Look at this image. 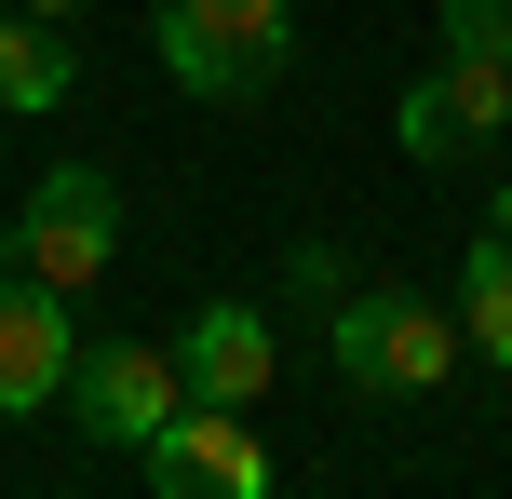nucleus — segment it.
<instances>
[{
  "label": "nucleus",
  "instance_id": "f03ea898",
  "mask_svg": "<svg viewBox=\"0 0 512 499\" xmlns=\"http://www.w3.org/2000/svg\"><path fill=\"white\" fill-rule=\"evenodd\" d=\"M108 257H122V189H108V162H54L14 203V230H0V270H27V284H54V297L108 284Z\"/></svg>",
  "mask_w": 512,
  "mask_h": 499
},
{
  "label": "nucleus",
  "instance_id": "9d476101",
  "mask_svg": "<svg viewBox=\"0 0 512 499\" xmlns=\"http://www.w3.org/2000/svg\"><path fill=\"white\" fill-rule=\"evenodd\" d=\"M459 338L486 351V365H512V230H486L459 257Z\"/></svg>",
  "mask_w": 512,
  "mask_h": 499
},
{
  "label": "nucleus",
  "instance_id": "20e7f679",
  "mask_svg": "<svg viewBox=\"0 0 512 499\" xmlns=\"http://www.w3.org/2000/svg\"><path fill=\"white\" fill-rule=\"evenodd\" d=\"M499 122H512V54H445V68L405 81V108H391L405 162H486Z\"/></svg>",
  "mask_w": 512,
  "mask_h": 499
},
{
  "label": "nucleus",
  "instance_id": "9b49d317",
  "mask_svg": "<svg viewBox=\"0 0 512 499\" xmlns=\"http://www.w3.org/2000/svg\"><path fill=\"white\" fill-rule=\"evenodd\" d=\"M445 54H512V0H445Z\"/></svg>",
  "mask_w": 512,
  "mask_h": 499
},
{
  "label": "nucleus",
  "instance_id": "f257e3e1",
  "mask_svg": "<svg viewBox=\"0 0 512 499\" xmlns=\"http://www.w3.org/2000/svg\"><path fill=\"white\" fill-rule=\"evenodd\" d=\"M149 41L189 95L256 108L283 68H297V0H149Z\"/></svg>",
  "mask_w": 512,
  "mask_h": 499
},
{
  "label": "nucleus",
  "instance_id": "ddd939ff",
  "mask_svg": "<svg viewBox=\"0 0 512 499\" xmlns=\"http://www.w3.org/2000/svg\"><path fill=\"white\" fill-rule=\"evenodd\" d=\"M27 14H54V27H68V14H81V0H27Z\"/></svg>",
  "mask_w": 512,
  "mask_h": 499
},
{
  "label": "nucleus",
  "instance_id": "423d86ee",
  "mask_svg": "<svg viewBox=\"0 0 512 499\" xmlns=\"http://www.w3.org/2000/svg\"><path fill=\"white\" fill-rule=\"evenodd\" d=\"M135 473H149L162 499H270L283 473H270V446H256L243 432V405H176V419L149 432V446H135Z\"/></svg>",
  "mask_w": 512,
  "mask_h": 499
},
{
  "label": "nucleus",
  "instance_id": "1a4fd4ad",
  "mask_svg": "<svg viewBox=\"0 0 512 499\" xmlns=\"http://www.w3.org/2000/svg\"><path fill=\"white\" fill-rule=\"evenodd\" d=\"M68 27L54 14H27V0H0V108L14 122H41V108H68Z\"/></svg>",
  "mask_w": 512,
  "mask_h": 499
},
{
  "label": "nucleus",
  "instance_id": "39448f33",
  "mask_svg": "<svg viewBox=\"0 0 512 499\" xmlns=\"http://www.w3.org/2000/svg\"><path fill=\"white\" fill-rule=\"evenodd\" d=\"M176 405H189L176 351H149V338H95V351H68V419L95 432V446H149Z\"/></svg>",
  "mask_w": 512,
  "mask_h": 499
},
{
  "label": "nucleus",
  "instance_id": "f8f14e48",
  "mask_svg": "<svg viewBox=\"0 0 512 499\" xmlns=\"http://www.w3.org/2000/svg\"><path fill=\"white\" fill-rule=\"evenodd\" d=\"M283 284H297V297H351V257H337V243H297V257H283Z\"/></svg>",
  "mask_w": 512,
  "mask_h": 499
},
{
  "label": "nucleus",
  "instance_id": "6e6552de",
  "mask_svg": "<svg viewBox=\"0 0 512 499\" xmlns=\"http://www.w3.org/2000/svg\"><path fill=\"white\" fill-rule=\"evenodd\" d=\"M270 311H243V297H203L189 311V338H176V378H189V405H256L270 392Z\"/></svg>",
  "mask_w": 512,
  "mask_h": 499
},
{
  "label": "nucleus",
  "instance_id": "0eeeda50",
  "mask_svg": "<svg viewBox=\"0 0 512 499\" xmlns=\"http://www.w3.org/2000/svg\"><path fill=\"white\" fill-rule=\"evenodd\" d=\"M68 351H81L68 297L27 284V270H0V419H41V405H68Z\"/></svg>",
  "mask_w": 512,
  "mask_h": 499
},
{
  "label": "nucleus",
  "instance_id": "7ed1b4c3",
  "mask_svg": "<svg viewBox=\"0 0 512 499\" xmlns=\"http://www.w3.org/2000/svg\"><path fill=\"white\" fill-rule=\"evenodd\" d=\"M459 311H432V297H337V338H324V365L351 378V392H405V405H432L445 378H459Z\"/></svg>",
  "mask_w": 512,
  "mask_h": 499
}]
</instances>
